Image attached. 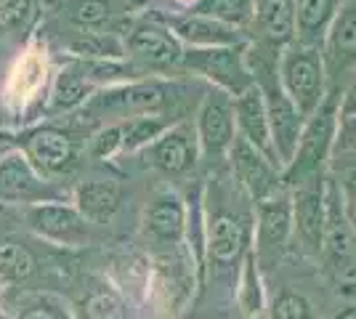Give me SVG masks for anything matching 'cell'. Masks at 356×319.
Here are the masks:
<instances>
[{
  "instance_id": "ee69618b",
  "label": "cell",
  "mask_w": 356,
  "mask_h": 319,
  "mask_svg": "<svg viewBox=\"0 0 356 319\" xmlns=\"http://www.w3.org/2000/svg\"><path fill=\"white\" fill-rule=\"evenodd\" d=\"M181 3H184V0H181ZM192 3H194V0H192Z\"/></svg>"
},
{
  "instance_id": "30bf717a",
  "label": "cell",
  "mask_w": 356,
  "mask_h": 319,
  "mask_svg": "<svg viewBox=\"0 0 356 319\" xmlns=\"http://www.w3.org/2000/svg\"><path fill=\"white\" fill-rule=\"evenodd\" d=\"M24 224L35 237L56 247H83L90 243V224L72 199H51L22 208Z\"/></svg>"
},
{
  "instance_id": "e0dca14e",
  "label": "cell",
  "mask_w": 356,
  "mask_h": 319,
  "mask_svg": "<svg viewBox=\"0 0 356 319\" xmlns=\"http://www.w3.org/2000/svg\"><path fill=\"white\" fill-rule=\"evenodd\" d=\"M186 229V202L176 189H157L144 208L141 234L154 247H176L184 245Z\"/></svg>"
},
{
  "instance_id": "d6a6232c",
  "label": "cell",
  "mask_w": 356,
  "mask_h": 319,
  "mask_svg": "<svg viewBox=\"0 0 356 319\" xmlns=\"http://www.w3.org/2000/svg\"><path fill=\"white\" fill-rule=\"evenodd\" d=\"M11 319H74L72 311H67L64 304L54 295H24L19 298L16 311Z\"/></svg>"
},
{
  "instance_id": "cb8c5ba5",
  "label": "cell",
  "mask_w": 356,
  "mask_h": 319,
  "mask_svg": "<svg viewBox=\"0 0 356 319\" xmlns=\"http://www.w3.org/2000/svg\"><path fill=\"white\" fill-rule=\"evenodd\" d=\"M72 202L93 227H104L122 205V186L112 179H88L72 189Z\"/></svg>"
},
{
  "instance_id": "d590c367",
  "label": "cell",
  "mask_w": 356,
  "mask_h": 319,
  "mask_svg": "<svg viewBox=\"0 0 356 319\" xmlns=\"http://www.w3.org/2000/svg\"><path fill=\"white\" fill-rule=\"evenodd\" d=\"M356 152V115H338V131H335V147L332 157Z\"/></svg>"
},
{
  "instance_id": "277c9868",
  "label": "cell",
  "mask_w": 356,
  "mask_h": 319,
  "mask_svg": "<svg viewBox=\"0 0 356 319\" xmlns=\"http://www.w3.org/2000/svg\"><path fill=\"white\" fill-rule=\"evenodd\" d=\"M335 131H338V93L330 91L319 109L306 117L296 154L284 165L282 181L287 186L327 176L335 147Z\"/></svg>"
},
{
  "instance_id": "52a82bcc",
  "label": "cell",
  "mask_w": 356,
  "mask_h": 319,
  "mask_svg": "<svg viewBox=\"0 0 356 319\" xmlns=\"http://www.w3.org/2000/svg\"><path fill=\"white\" fill-rule=\"evenodd\" d=\"M248 43L216 48H184L181 72L202 77L213 88H221V91L237 96L255 83L250 67H248Z\"/></svg>"
},
{
  "instance_id": "4dcf8cb0",
  "label": "cell",
  "mask_w": 356,
  "mask_h": 319,
  "mask_svg": "<svg viewBox=\"0 0 356 319\" xmlns=\"http://www.w3.org/2000/svg\"><path fill=\"white\" fill-rule=\"evenodd\" d=\"M38 272V259L27 245L19 240H0V279L6 285H22Z\"/></svg>"
},
{
  "instance_id": "2e32d148",
  "label": "cell",
  "mask_w": 356,
  "mask_h": 319,
  "mask_svg": "<svg viewBox=\"0 0 356 319\" xmlns=\"http://www.w3.org/2000/svg\"><path fill=\"white\" fill-rule=\"evenodd\" d=\"M157 22L184 43V48H216V46H237L250 40V30H242L234 24L218 22L213 16L197 14V11H184V14H152Z\"/></svg>"
},
{
  "instance_id": "f546056e",
  "label": "cell",
  "mask_w": 356,
  "mask_h": 319,
  "mask_svg": "<svg viewBox=\"0 0 356 319\" xmlns=\"http://www.w3.org/2000/svg\"><path fill=\"white\" fill-rule=\"evenodd\" d=\"M45 0H0V40L30 35L43 14Z\"/></svg>"
},
{
  "instance_id": "83f0119b",
  "label": "cell",
  "mask_w": 356,
  "mask_h": 319,
  "mask_svg": "<svg viewBox=\"0 0 356 319\" xmlns=\"http://www.w3.org/2000/svg\"><path fill=\"white\" fill-rule=\"evenodd\" d=\"M74 319H131L128 317V304L115 285L109 282H96L86 290V295L74 304Z\"/></svg>"
},
{
  "instance_id": "7bdbcfd3",
  "label": "cell",
  "mask_w": 356,
  "mask_h": 319,
  "mask_svg": "<svg viewBox=\"0 0 356 319\" xmlns=\"http://www.w3.org/2000/svg\"><path fill=\"white\" fill-rule=\"evenodd\" d=\"M3 290H6V282H3V279H0V295H3Z\"/></svg>"
},
{
  "instance_id": "7c38bea8",
  "label": "cell",
  "mask_w": 356,
  "mask_h": 319,
  "mask_svg": "<svg viewBox=\"0 0 356 319\" xmlns=\"http://www.w3.org/2000/svg\"><path fill=\"white\" fill-rule=\"evenodd\" d=\"M194 131H197V141H200V154L205 160H213V163L226 160V154L234 144V136H237L234 96L210 85L197 106Z\"/></svg>"
},
{
  "instance_id": "f1b7e54d",
  "label": "cell",
  "mask_w": 356,
  "mask_h": 319,
  "mask_svg": "<svg viewBox=\"0 0 356 319\" xmlns=\"http://www.w3.org/2000/svg\"><path fill=\"white\" fill-rule=\"evenodd\" d=\"M120 125H122V154H138L144 152L152 141L163 136L173 125V120L160 112H149V115L125 117V120H120Z\"/></svg>"
},
{
  "instance_id": "9c48e42d",
  "label": "cell",
  "mask_w": 356,
  "mask_h": 319,
  "mask_svg": "<svg viewBox=\"0 0 356 319\" xmlns=\"http://www.w3.org/2000/svg\"><path fill=\"white\" fill-rule=\"evenodd\" d=\"M255 213V229H252V250L261 261V266L268 261L280 259L290 240L296 237L293 224V195L290 186L282 183L277 192L266 195L264 199L252 202Z\"/></svg>"
},
{
  "instance_id": "60d3db41",
  "label": "cell",
  "mask_w": 356,
  "mask_h": 319,
  "mask_svg": "<svg viewBox=\"0 0 356 319\" xmlns=\"http://www.w3.org/2000/svg\"><path fill=\"white\" fill-rule=\"evenodd\" d=\"M332 319H356V306H346L343 311H338Z\"/></svg>"
},
{
  "instance_id": "484cf974",
  "label": "cell",
  "mask_w": 356,
  "mask_h": 319,
  "mask_svg": "<svg viewBox=\"0 0 356 319\" xmlns=\"http://www.w3.org/2000/svg\"><path fill=\"white\" fill-rule=\"evenodd\" d=\"M343 0H296V40L303 46H322L327 30Z\"/></svg>"
},
{
  "instance_id": "44dd1931",
  "label": "cell",
  "mask_w": 356,
  "mask_h": 319,
  "mask_svg": "<svg viewBox=\"0 0 356 319\" xmlns=\"http://www.w3.org/2000/svg\"><path fill=\"white\" fill-rule=\"evenodd\" d=\"M327 77L346 75L356 69V0H343L322 43Z\"/></svg>"
},
{
  "instance_id": "5bb4252c",
  "label": "cell",
  "mask_w": 356,
  "mask_h": 319,
  "mask_svg": "<svg viewBox=\"0 0 356 319\" xmlns=\"http://www.w3.org/2000/svg\"><path fill=\"white\" fill-rule=\"evenodd\" d=\"M147 165L165 176H186L200 163V141L194 120H176L157 141H152L144 152H138Z\"/></svg>"
},
{
  "instance_id": "ba28073f",
  "label": "cell",
  "mask_w": 356,
  "mask_h": 319,
  "mask_svg": "<svg viewBox=\"0 0 356 319\" xmlns=\"http://www.w3.org/2000/svg\"><path fill=\"white\" fill-rule=\"evenodd\" d=\"M51 199H72V189L64 181L40 176L22 149H11L0 157V202H6L8 208H27Z\"/></svg>"
},
{
  "instance_id": "d4e9b609",
  "label": "cell",
  "mask_w": 356,
  "mask_h": 319,
  "mask_svg": "<svg viewBox=\"0 0 356 319\" xmlns=\"http://www.w3.org/2000/svg\"><path fill=\"white\" fill-rule=\"evenodd\" d=\"M234 301L245 319H264L268 311L266 285H264V266L255 256V250H248L239 263L237 279H234Z\"/></svg>"
},
{
  "instance_id": "7402d4cb",
  "label": "cell",
  "mask_w": 356,
  "mask_h": 319,
  "mask_svg": "<svg viewBox=\"0 0 356 319\" xmlns=\"http://www.w3.org/2000/svg\"><path fill=\"white\" fill-rule=\"evenodd\" d=\"M250 40L282 51L296 40V0H255Z\"/></svg>"
},
{
  "instance_id": "603a6c76",
  "label": "cell",
  "mask_w": 356,
  "mask_h": 319,
  "mask_svg": "<svg viewBox=\"0 0 356 319\" xmlns=\"http://www.w3.org/2000/svg\"><path fill=\"white\" fill-rule=\"evenodd\" d=\"M128 6L122 0H64L61 19L70 30H115L122 35L128 24Z\"/></svg>"
},
{
  "instance_id": "4316f807",
  "label": "cell",
  "mask_w": 356,
  "mask_h": 319,
  "mask_svg": "<svg viewBox=\"0 0 356 319\" xmlns=\"http://www.w3.org/2000/svg\"><path fill=\"white\" fill-rule=\"evenodd\" d=\"M67 56L70 59H122L125 43L115 30H72L67 38Z\"/></svg>"
},
{
  "instance_id": "ffe728a7",
  "label": "cell",
  "mask_w": 356,
  "mask_h": 319,
  "mask_svg": "<svg viewBox=\"0 0 356 319\" xmlns=\"http://www.w3.org/2000/svg\"><path fill=\"white\" fill-rule=\"evenodd\" d=\"M96 91L99 88L83 75L77 61L67 59L59 72L51 77V88H48V96H45L43 115L48 120H56L61 115H72V112L88 104L90 96Z\"/></svg>"
},
{
  "instance_id": "5b68a950",
  "label": "cell",
  "mask_w": 356,
  "mask_h": 319,
  "mask_svg": "<svg viewBox=\"0 0 356 319\" xmlns=\"http://www.w3.org/2000/svg\"><path fill=\"white\" fill-rule=\"evenodd\" d=\"M122 43L128 59L138 64L147 75L170 77L173 72H181L184 43L154 16L147 14L128 22L122 30Z\"/></svg>"
},
{
  "instance_id": "836d02e7",
  "label": "cell",
  "mask_w": 356,
  "mask_h": 319,
  "mask_svg": "<svg viewBox=\"0 0 356 319\" xmlns=\"http://www.w3.org/2000/svg\"><path fill=\"white\" fill-rule=\"evenodd\" d=\"M86 152L96 163H106V160H115L118 154H122V125H120V120L106 122L99 131H93Z\"/></svg>"
},
{
  "instance_id": "74e56055",
  "label": "cell",
  "mask_w": 356,
  "mask_h": 319,
  "mask_svg": "<svg viewBox=\"0 0 356 319\" xmlns=\"http://www.w3.org/2000/svg\"><path fill=\"white\" fill-rule=\"evenodd\" d=\"M338 115H356V69L351 72L348 85L338 96Z\"/></svg>"
},
{
  "instance_id": "b9f144b4",
  "label": "cell",
  "mask_w": 356,
  "mask_h": 319,
  "mask_svg": "<svg viewBox=\"0 0 356 319\" xmlns=\"http://www.w3.org/2000/svg\"><path fill=\"white\" fill-rule=\"evenodd\" d=\"M6 213H8V205H6V202H0V218H3Z\"/></svg>"
},
{
  "instance_id": "1f68e13d",
  "label": "cell",
  "mask_w": 356,
  "mask_h": 319,
  "mask_svg": "<svg viewBox=\"0 0 356 319\" xmlns=\"http://www.w3.org/2000/svg\"><path fill=\"white\" fill-rule=\"evenodd\" d=\"M189 11L213 16L218 22L234 24L242 30H250L252 16H255V0H194Z\"/></svg>"
},
{
  "instance_id": "ab89813d",
  "label": "cell",
  "mask_w": 356,
  "mask_h": 319,
  "mask_svg": "<svg viewBox=\"0 0 356 319\" xmlns=\"http://www.w3.org/2000/svg\"><path fill=\"white\" fill-rule=\"evenodd\" d=\"M125 6H128V11H144V8H149L154 0H122Z\"/></svg>"
},
{
  "instance_id": "3957f363",
  "label": "cell",
  "mask_w": 356,
  "mask_h": 319,
  "mask_svg": "<svg viewBox=\"0 0 356 319\" xmlns=\"http://www.w3.org/2000/svg\"><path fill=\"white\" fill-rule=\"evenodd\" d=\"M277 77H280L282 91L290 96V101L298 106L303 117L314 115L330 93V77H327L322 46H303L298 40L287 43L280 51Z\"/></svg>"
},
{
  "instance_id": "8d00e7d4",
  "label": "cell",
  "mask_w": 356,
  "mask_h": 319,
  "mask_svg": "<svg viewBox=\"0 0 356 319\" xmlns=\"http://www.w3.org/2000/svg\"><path fill=\"white\" fill-rule=\"evenodd\" d=\"M338 186H341L346 215H348V221H351V229H354V234H356V163H354V165H343L341 167Z\"/></svg>"
},
{
  "instance_id": "6da1fadb",
  "label": "cell",
  "mask_w": 356,
  "mask_h": 319,
  "mask_svg": "<svg viewBox=\"0 0 356 319\" xmlns=\"http://www.w3.org/2000/svg\"><path fill=\"white\" fill-rule=\"evenodd\" d=\"M239 183L229 173V179H216L213 192L205 186V215H208V269L205 282L213 274L232 272L237 279L239 263L245 253L252 247V229H255V213L242 208L234 192Z\"/></svg>"
},
{
  "instance_id": "9a60e30c",
  "label": "cell",
  "mask_w": 356,
  "mask_h": 319,
  "mask_svg": "<svg viewBox=\"0 0 356 319\" xmlns=\"http://www.w3.org/2000/svg\"><path fill=\"white\" fill-rule=\"evenodd\" d=\"M226 163H229V173L242 186V192L250 197V202L264 199L284 183L282 167L271 163L266 154L258 152L250 141H245L242 136H234V144L226 154Z\"/></svg>"
},
{
  "instance_id": "ac0fdd59",
  "label": "cell",
  "mask_w": 356,
  "mask_h": 319,
  "mask_svg": "<svg viewBox=\"0 0 356 319\" xmlns=\"http://www.w3.org/2000/svg\"><path fill=\"white\" fill-rule=\"evenodd\" d=\"M290 195H293L296 237L303 243V247L309 253L319 256V250H322V229H325V176L290 186Z\"/></svg>"
},
{
  "instance_id": "4fadbf2b",
  "label": "cell",
  "mask_w": 356,
  "mask_h": 319,
  "mask_svg": "<svg viewBox=\"0 0 356 319\" xmlns=\"http://www.w3.org/2000/svg\"><path fill=\"white\" fill-rule=\"evenodd\" d=\"M48 88H51V64H48L45 43H30L8 69L3 99L14 115H24L32 106L43 109Z\"/></svg>"
},
{
  "instance_id": "7a4b0ae2",
  "label": "cell",
  "mask_w": 356,
  "mask_h": 319,
  "mask_svg": "<svg viewBox=\"0 0 356 319\" xmlns=\"http://www.w3.org/2000/svg\"><path fill=\"white\" fill-rule=\"evenodd\" d=\"M181 96V85L170 77H141L131 83H120L109 88H99L90 96V101L83 106V115L96 120V117H115L125 120L134 115H149L160 112L168 115V109L176 104Z\"/></svg>"
},
{
  "instance_id": "8992f818",
  "label": "cell",
  "mask_w": 356,
  "mask_h": 319,
  "mask_svg": "<svg viewBox=\"0 0 356 319\" xmlns=\"http://www.w3.org/2000/svg\"><path fill=\"white\" fill-rule=\"evenodd\" d=\"M14 136L16 149H22L32 167L51 181H64V176H70L80 163L77 138L56 122L27 125L22 131H14Z\"/></svg>"
},
{
  "instance_id": "8fae6325",
  "label": "cell",
  "mask_w": 356,
  "mask_h": 319,
  "mask_svg": "<svg viewBox=\"0 0 356 319\" xmlns=\"http://www.w3.org/2000/svg\"><path fill=\"white\" fill-rule=\"evenodd\" d=\"M319 256L330 269L332 279L343 272L356 269V234L343 208V195L338 179L325 176V229H322V250Z\"/></svg>"
},
{
  "instance_id": "e575fe53",
  "label": "cell",
  "mask_w": 356,
  "mask_h": 319,
  "mask_svg": "<svg viewBox=\"0 0 356 319\" xmlns=\"http://www.w3.org/2000/svg\"><path fill=\"white\" fill-rule=\"evenodd\" d=\"M268 317L271 319H312V304L303 293L284 290L271 304H268Z\"/></svg>"
},
{
  "instance_id": "f35d334b",
  "label": "cell",
  "mask_w": 356,
  "mask_h": 319,
  "mask_svg": "<svg viewBox=\"0 0 356 319\" xmlns=\"http://www.w3.org/2000/svg\"><path fill=\"white\" fill-rule=\"evenodd\" d=\"M11 149H16L14 131H0V157H3L6 152H11Z\"/></svg>"
},
{
  "instance_id": "d6986e66",
  "label": "cell",
  "mask_w": 356,
  "mask_h": 319,
  "mask_svg": "<svg viewBox=\"0 0 356 319\" xmlns=\"http://www.w3.org/2000/svg\"><path fill=\"white\" fill-rule=\"evenodd\" d=\"M234 122H237V136L250 141L258 152H264L271 163L280 165L274 138H271V125H268L266 99H264V91L258 83H252L250 88L234 96Z\"/></svg>"
}]
</instances>
